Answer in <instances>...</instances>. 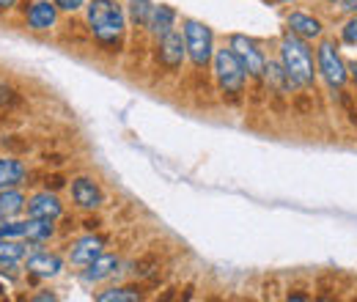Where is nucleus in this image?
Returning <instances> with one entry per match:
<instances>
[{
  "mask_svg": "<svg viewBox=\"0 0 357 302\" xmlns=\"http://www.w3.org/2000/svg\"><path fill=\"white\" fill-rule=\"evenodd\" d=\"M86 20L93 44L105 52H121L127 33V14L119 0H89Z\"/></svg>",
  "mask_w": 357,
  "mask_h": 302,
  "instance_id": "obj_1",
  "label": "nucleus"
},
{
  "mask_svg": "<svg viewBox=\"0 0 357 302\" xmlns=\"http://www.w3.org/2000/svg\"><path fill=\"white\" fill-rule=\"evenodd\" d=\"M278 58L280 63L286 66L289 77L294 80L297 91H311L316 86V63H313V50L311 42L300 39L297 33H291L286 28V33L280 36V44H278Z\"/></svg>",
  "mask_w": 357,
  "mask_h": 302,
  "instance_id": "obj_2",
  "label": "nucleus"
},
{
  "mask_svg": "<svg viewBox=\"0 0 357 302\" xmlns=\"http://www.w3.org/2000/svg\"><path fill=\"white\" fill-rule=\"evenodd\" d=\"M212 75H215V83L220 88L223 99L228 102H242L245 96V86H248V75L242 69V63L236 61V55L223 47V50H215V58H212Z\"/></svg>",
  "mask_w": 357,
  "mask_h": 302,
  "instance_id": "obj_3",
  "label": "nucleus"
},
{
  "mask_svg": "<svg viewBox=\"0 0 357 302\" xmlns=\"http://www.w3.org/2000/svg\"><path fill=\"white\" fill-rule=\"evenodd\" d=\"M316 72L321 75L324 86L330 91H344L349 83V66L341 58V50L335 39H321L316 47Z\"/></svg>",
  "mask_w": 357,
  "mask_h": 302,
  "instance_id": "obj_4",
  "label": "nucleus"
},
{
  "mask_svg": "<svg viewBox=\"0 0 357 302\" xmlns=\"http://www.w3.org/2000/svg\"><path fill=\"white\" fill-rule=\"evenodd\" d=\"M181 36H184V47H187V58L195 69H206L215 58V33L206 22L198 20H184L181 22Z\"/></svg>",
  "mask_w": 357,
  "mask_h": 302,
  "instance_id": "obj_5",
  "label": "nucleus"
},
{
  "mask_svg": "<svg viewBox=\"0 0 357 302\" xmlns=\"http://www.w3.org/2000/svg\"><path fill=\"white\" fill-rule=\"evenodd\" d=\"M228 50L236 55V61L242 63L248 80H256V83H264V72H267V55L261 52V47L256 39L245 36V33H234L228 39Z\"/></svg>",
  "mask_w": 357,
  "mask_h": 302,
  "instance_id": "obj_6",
  "label": "nucleus"
},
{
  "mask_svg": "<svg viewBox=\"0 0 357 302\" xmlns=\"http://www.w3.org/2000/svg\"><path fill=\"white\" fill-rule=\"evenodd\" d=\"M184 58H187V47H184V36L178 31H171L162 39H157V63L165 72H178Z\"/></svg>",
  "mask_w": 357,
  "mask_h": 302,
  "instance_id": "obj_7",
  "label": "nucleus"
},
{
  "mask_svg": "<svg viewBox=\"0 0 357 302\" xmlns=\"http://www.w3.org/2000/svg\"><path fill=\"white\" fill-rule=\"evenodd\" d=\"M72 201H75L77 209L93 212V209H99L105 204V192H102V187L91 176H77L72 181Z\"/></svg>",
  "mask_w": 357,
  "mask_h": 302,
  "instance_id": "obj_8",
  "label": "nucleus"
},
{
  "mask_svg": "<svg viewBox=\"0 0 357 302\" xmlns=\"http://www.w3.org/2000/svg\"><path fill=\"white\" fill-rule=\"evenodd\" d=\"M286 25H289L291 33H297L305 42H319L324 36V22L319 17L308 14V11H291L286 17Z\"/></svg>",
  "mask_w": 357,
  "mask_h": 302,
  "instance_id": "obj_9",
  "label": "nucleus"
},
{
  "mask_svg": "<svg viewBox=\"0 0 357 302\" xmlns=\"http://www.w3.org/2000/svg\"><path fill=\"white\" fill-rule=\"evenodd\" d=\"M58 3L55 0H33L31 8L25 11V22L31 31H50L58 22Z\"/></svg>",
  "mask_w": 357,
  "mask_h": 302,
  "instance_id": "obj_10",
  "label": "nucleus"
},
{
  "mask_svg": "<svg viewBox=\"0 0 357 302\" xmlns=\"http://www.w3.org/2000/svg\"><path fill=\"white\" fill-rule=\"evenodd\" d=\"M264 86H267L269 93H275V96H291L297 86H294V80L289 77V72H286V66L280 63V58H275V61H269L267 58V72H264Z\"/></svg>",
  "mask_w": 357,
  "mask_h": 302,
  "instance_id": "obj_11",
  "label": "nucleus"
},
{
  "mask_svg": "<svg viewBox=\"0 0 357 302\" xmlns=\"http://www.w3.org/2000/svg\"><path fill=\"white\" fill-rule=\"evenodd\" d=\"M25 209H28L31 217H42V220H58V217L63 215V204H61V198H58L52 190L36 192V195L28 201Z\"/></svg>",
  "mask_w": 357,
  "mask_h": 302,
  "instance_id": "obj_12",
  "label": "nucleus"
},
{
  "mask_svg": "<svg viewBox=\"0 0 357 302\" xmlns=\"http://www.w3.org/2000/svg\"><path fill=\"white\" fill-rule=\"evenodd\" d=\"M102 248H105V236H99V234L91 231L89 236H83L80 242H75V248H72V253H69V261H72L75 266H89L96 256L105 253Z\"/></svg>",
  "mask_w": 357,
  "mask_h": 302,
  "instance_id": "obj_13",
  "label": "nucleus"
},
{
  "mask_svg": "<svg viewBox=\"0 0 357 302\" xmlns=\"http://www.w3.org/2000/svg\"><path fill=\"white\" fill-rule=\"evenodd\" d=\"M146 31H149L154 39H162L165 33L176 31V11H174L171 6H162V3L157 6V3H154V11H151V20H149Z\"/></svg>",
  "mask_w": 357,
  "mask_h": 302,
  "instance_id": "obj_14",
  "label": "nucleus"
},
{
  "mask_svg": "<svg viewBox=\"0 0 357 302\" xmlns=\"http://www.w3.org/2000/svg\"><path fill=\"white\" fill-rule=\"evenodd\" d=\"M119 266H121V259H119V256H113V253H102V256H96V259L83 269V280H86V283H99V280L116 275Z\"/></svg>",
  "mask_w": 357,
  "mask_h": 302,
  "instance_id": "obj_15",
  "label": "nucleus"
},
{
  "mask_svg": "<svg viewBox=\"0 0 357 302\" xmlns=\"http://www.w3.org/2000/svg\"><path fill=\"white\" fill-rule=\"evenodd\" d=\"M33 278H55L63 269V259L58 253H33L25 266Z\"/></svg>",
  "mask_w": 357,
  "mask_h": 302,
  "instance_id": "obj_16",
  "label": "nucleus"
},
{
  "mask_svg": "<svg viewBox=\"0 0 357 302\" xmlns=\"http://www.w3.org/2000/svg\"><path fill=\"white\" fill-rule=\"evenodd\" d=\"M28 179L25 165L11 154V157H0V190H8V187H17Z\"/></svg>",
  "mask_w": 357,
  "mask_h": 302,
  "instance_id": "obj_17",
  "label": "nucleus"
},
{
  "mask_svg": "<svg viewBox=\"0 0 357 302\" xmlns=\"http://www.w3.org/2000/svg\"><path fill=\"white\" fill-rule=\"evenodd\" d=\"M25 206H28V198H25L20 190H14V187L0 190V220L17 217Z\"/></svg>",
  "mask_w": 357,
  "mask_h": 302,
  "instance_id": "obj_18",
  "label": "nucleus"
},
{
  "mask_svg": "<svg viewBox=\"0 0 357 302\" xmlns=\"http://www.w3.org/2000/svg\"><path fill=\"white\" fill-rule=\"evenodd\" d=\"M52 234H55V220H42V217H31L28 220V236L25 239L39 245V242H47Z\"/></svg>",
  "mask_w": 357,
  "mask_h": 302,
  "instance_id": "obj_19",
  "label": "nucleus"
},
{
  "mask_svg": "<svg viewBox=\"0 0 357 302\" xmlns=\"http://www.w3.org/2000/svg\"><path fill=\"white\" fill-rule=\"evenodd\" d=\"M143 300L140 289L135 286H121V289H107V292H99L96 302H137Z\"/></svg>",
  "mask_w": 357,
  "mask_h": 302,
  "instance_id": "obj_20",
  "label": "nucleus"
},
{
  "mask_svg": "<svg viewBox=\"0 0 357 302\" xmlns=\"http://www.w3.org/2000/svg\"><path fill=\"white\" fill-rule=\"evenodd\" d=\"M127 8H130V20H132L135 25H137V28H146L149 20H151L154 3H151V0H130Z\"/></svg>",
  "mask_w": 357,
  "mask_h": 302,
  "instance_id": "obj_21",
  "label": "nucleus"
},
{
  "mask_svg": "<svg viewBox=\"0 0 357 302\" xmlns=\"http://www.w3.org/2000/svg\"><path fill=\"white\" fill-rule=\"evenodd\" d=\"M28 236V220H0V239H25Z\"/></svg>",
  "mask_w": 357,
  "mask_h": 302,
  "instance_id": "obj_22",
  "label": "nucleus"
},
{
  "mask_svg": "<svg viewBox=\"0 0 357 302\" xmlns=\"http://www.w3.org/2000/svg\"><path fill=\"white\" fill-rule=\"evenodd\" d=\"M25 256V248L14 239H0V264H17Z\"/></svg>",
  "mask_w": 357,
  "mask_h": 302,
  "instance_id": "obj_23",
  "label": "nucleus"
},
{
  "mask_svg": "<svg viewBox=\"0 0 357 302\" xmlns=\"http://www.w3.org/2000/svg\"><path fill=\"white\" fill-rule=\"evenodd\" d=\"M0 143H3V149L11 151V154H28V149H31V143H28V140H20V135H6Z\"/></svg>",
  "mask_w": 357,
  "mask_h": 302,
  "instance_id": "obj_24",
  "label": "nucleus"
},
{
  "mask_svg": "<svg viewBox=\"0 0 357 302\" xmlns=\"http://www.w3.org/2000/svg\"><path fill=\"white\" fill-rule=\"evenodd\" d=\"M341 42L349 44V47H357V14H352V17L344 22V28H341Z\"/></svg>",
  "mask_w": 357,
  "mask_h": 302,
  "instance_id": "obj_25",
  "label": "nucleus"
},
{
  "mask_svg": "<svg viewBox=\"0 0 357 302\" xmlns=\"http://www.w3.org/2000/svg\"><path fill=\"white\" fill-rule=\"evenodd\" d=\"M20 105V93L11 86H0V110H11Z\"/></svg>",
  "mask_w": 357,
  "mask_h": 302,
  "instance_id": "obj_26",
  "label": "nucleus"
},
{
  "mask_svg": "<svg viewBox=\"0 0 357 302\" xmlns=\"http://www.w3.org/2000/svg\"><path fill=\"white\" fill-rule=\"evenodd\" d=\"M63 187H66V179H63L61 173H47L45 176V190L58 192V190H63Z\"/></svg>",
  "mask_w": 357,
  "mask_h": 302,
  "instance_id": "obj_27",
  "label": "nucleus"
},
{
  "mask_svg": "<svg viewBox=\"0 0 357 302\" xmlns=\"http://www.w3.org/2000/svg\"><path fill=\"white\" fill-rule=\"evenodd\" d=\"M58 3V8L61 11H66V14H72V11H77V8H83L89 0H55Z\"/></svg>",
  "mask_w": 357,
  "mask_h": 302,
  "instance_id": "obj_28",
  "label": "nucleus"
},
{
  "mask_svg": "<svg viewBox=\"0 0 357 302\" xmlns=\"http://www.w3.org/2000/svg\"><path fill=\"white\" fill-rule=\"evenodd\" d=\"M333 8L341 11V14H347V17H352V14H357V0H338Z\"/></svg>",
  "mask_w": 357,
  "mask_h": 302,
  "instance_id": "obj_29",
  "label": "nucleus"
},
{
  "mask_svg": "<svg viewBox=\"0 0 357 302\" xmlns=\"http://www.w3.org/2000/svg\"><path fill=\"white\" fill-rule=\"evenodd\" d=\"M83 228H86V231H96V228H99V217H89V220L83 222Z\"/></svg>",
  "mask_w": 357,
  "mask_h": 302,
  "instance_id": "obj_30",
  "label": "nucleus"
},
{
  "mask_svg": "<svg viewBox=\"0 0 357 302\" xmlns=\"http://www.w3.org/2000/svg\"><path fill=\"white\" fill-rule=\"evenodd\" d=\"M347 66H349V77L355 80V86H357V61H349Z\"/></svg>",
  "mask_w": 357,
  "mask_h": 302,
  "instance_id": "obj_31",
  "label": "nucleus"
},
{
  "mask_svg": "<svg viewBox=\"0 0 357 302\" xmlns=\"http://www.w3.org/2000/svg\"><path fill=\"white\" fill-rule=\"evenodd\" d=\"M14 6H17V0H0V11H8Z\"/></svg>",
  "mask_w": 357,
  "mask_h": 302,
  "instance_id": "obj_32",
  "label": "nucleus"
},
{
  "mask_svg": "<svg viewBox=\"0 0 357 302\" xmlns=\"http://www.w3.org/2000/svg\"><path fill=\"white\" fill-rule=\"evenodd\" d=\"M33 300H58V297H55V294H36V297H33Z\"/></svg>",
  "mask_w": 357,
  "mask_h": 302,
  "instance_id": "obj_33",
  "label": "nucleus"
},
{
  "mask_svg": "<svg viewBox=\"0 0 357 302\" xmlns=\"http://www.w3.org/2000/svg\"><path fill=\"white\" fill-rule=\"evenodd\" d=\"M324 3H327V6H335V3H338V0H324Z\"/></svg>",
  "mask_w": 357,
  "mask_h": 302,
  "instance_id": "obj_34",
  "label": "nucleus"
},
{
  "mask_svg": "<svg viewBox=\"0 0 357 302\" xmlns=\"http://www.w3.org/2000/svg\"><path fill=\"white\" fill-rule=\"evenodd\" d=\"M278 3H291V0H278Z\"/></svg>",
  "mask_w": 357,
  "mask_h": 302,
  "instance_id": "obj_35",
  "label": "nucleus"
},
{
  "mask_svg": "<svg viewBox=\"0 0 357 302\" xmlns=\"http://www.w3.org/2000/svg\"><path fill=\"white\" fill-rule=\"evenodd\" d=\"M0 297H3V286H0Z\"/></svg>",
  "mask_w": 357,
  "mask_h": 302,
  "instance_id": "obj_36",
  "label": "nucleus"
}]
</instances>
